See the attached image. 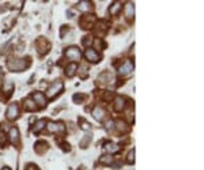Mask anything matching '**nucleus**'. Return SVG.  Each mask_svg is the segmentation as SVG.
I'll use <instances>...</instances> for the list:
<instances>
[{"mask_svg":"<svg viewBox=\"0 0 204 170\" xmlns=\"http://www.w3.org/2000/svg\"><path fill=\"white\" fill-rule=\"evenodd\" d=\"M61 90H63V82H60V80L53 82V83L49 86V88L46 90V95H48V98H53L54 95L59 94Z\"/></svg>","mask_w":204,"mask_h":170,"instance_id":"obj_1","label":"nucleus"},{"mask_svg":"<svg viewBox=\"0 0 204 170\" xmlns=\"http://www.w3.org/2000/svg\"><path fill=\"white\" fill-rule=\"evenodd\" d=\"M27 67L26 61L22 60V59H15V60H11L8 61V68L11 71H16V72H19V71H23L25 68Z\"/></svg>","mask_w":204,"mask_h":170,"instance_id":"obj_2","label":"nucleus"},{"mask_svg":"<svg viewBox=\"0 0 204 170\" xmlns=\"http://www.w3.org/2000/svg\"><path fill=\"white\" fill-rule=\"evenodd\" d=\"M66 56L68 57L70 60H72V61H78V60H80V50L78 49V48H68V49L66 50Z\"/></svg>","mask_w":204,"mask_h":170,"instance_id":"obj_3","label":"nucleus"},{"mask_svg":"<svg viewBox=\"0 0 204 170\" xmlns=\"http://www.w3.org/2000/svg\"><path fill=\"white\" fill-rule=\"evenodd\" d=\"M132 71H134V64H132L131 60H125L121 64V67L118 68V74L120 75H129Z\"/></svg>","mask_w":204,"mask_h":170,"instance_id":"obj_4","label":"nucleus"},{"mask_svg":"<svg viewBox=\"0 0 204 170\" xmlns=\"http://www.w3.org/2000/svg\"><path fill=\"white\" fill-rule=\"evenodd\" d=\"M19 116V108L16 104H11L7 109V118L8 120H15Z\"/></svg>","mask_w":204,"mask_h":170,"instance_id":"obj_5","label":"nucleus"},{"mask_svg":"<svg viewBox=\"0 0 204 170\" xmlns=\"http://www.w3.org/2000/svg\"><path fill=\"white\" fill-rule=\"evenodd\" d=\"M95 20H97L95 15H86L80 19V26L83 27V29H90V27L95 23Z\"/></svg>","mask_w":204,"mask_h":170,"instance_id":"obj_6","label":"nucleus"},{"mask_svg":"<svg viewBox=\"0 0 204 170\" xmlns=\"http://www.w3.org/2000/svg\"><path fill=\"white\" fill-rule=\"evenodd\" d=\"M84 56H86V59L88 61H91V63H97V61H100V54H98V52H97V50H94L93 48H88V49H86Z\"/></svg>","mask_w":204,"mask_h":170,"instance_id":"obj_7","label":"nucleus"},{"mask_svg":"<svg viewBox=\"0 0 204 170\" xmlns=\"http://www.w3.org/2000/svg\"><path fill=\"white\" fill-rule=\"evenodd\" d=\"M48 131L49 132H60L63 134L66 131V127H64L61 122H49L48 124Z\"/></svg>","mask_w":204,"mask_h":170,"instance_id":"obj_8","label":"nucleus"},{"mask_svg":"<svg viewBox=\"0 0 204 170\" xmlns=\"http://www.w3.org/2000/svg\"><path fill=\"white\" fill-rule=\"evenodd\" d=\"M33 101L34 104H38V106H45L46 104V100H45V95L42 93H40V91H37V93H33Z\"/></svg>","mask_w":204,"mask_h":170,"instance_id":"obj_9","label":"nucleus"},{"mask_svg":"<svg viewBox=\"0 0 204 170\" xmlns=\"http://www.w3.org/2000/svg\"><path fill=\"white\" fill-rule=\"evenodd\" d=\"M10 140H11L14 144H18L19 143V131L16 127H12L10 129Z\"/></svg>","mask_w":204,"mask_h":170,"instance_id":"obj_10","label":"nucleus"},{"mask_svg":"<svg viewBox=\"0 0 204 170\" xmlns=\"http://www.w3.org/2000/svg\"><path fill=\"white\" fill-rule=\"evenodd\" d=\"M125 108V100L122 97H116L114 98V110L121 112Z\"/></svg>","mask_w":204,"mask_h":170,"instance_id":"obj_11","label":"nucleus"},{"mask_svg":"<svg viewBox=\"0 0 204 170\" xmlns=\"http://www.w3.org/2000/svg\"><path fill=\"white\" fill-rule=\"evenodd\" d=\"M93 116H94V118L95 120H98V121H102L105 118V110L104 109H101L100 106H97L93 110Z\"/></svg>","mask_w":204,"mask_h":170,"instance_id":"obj_12","label":"nucleus"},{"mask_svg":"<svg viewBox=\"0 0 204 170\" xmlns=\"http://www.w3.org/2000/svg\"><path fill=\"white\" fill-rule=\"evenodd\" d=\"M98 80H101L102 83H110V82L113 80V75L110 72H104L98 76Z\"/></svg>","mask_w":204,"mask_h":170,"instance_id":"obj_13","label":"nucleus"},{"mask_svg":"<svg viewBox=\"0 0 204 170\" xmlns=\"http://www.w3.org/2000/svg\"><path fill=\"white\" fill-rule=\"evenodd\" d=\"M105 148H106V151L109 154H114V152L120 151V147H118L117 144H114V143H106V144H105Z\"/></svg>","mask_w":204,"mask_h":170,"instance_id":"obj_14","label":"nucleus"},{"mask_svg":"<svg viewBox=\"0 0 204 170\" xmlns=\"http://www.w3.org/2000/svg\"><path fill=\"white\" fill-rule=\"evenodd\" d=\"M100 162L102 165H112L113 163V156H112V154H105L100 158Z\"/></svg>","mask_w":204,"mask_h":170,"instance_id":"obj_15","label":"nucleus"},{"mask_svg":"<svg viewBox=\"0 0 204 170\" xmlns=\"http://www.w3.org/2000/svg\"><path fill=\"white\" fill-rule=\"evenodd\" d=\"M120 10H121V3L120 2H114L113 4L110 6V8H109V12H110L112 15H116V14H118Z\"/></svg>","mask_w":204,"mask_h":170,"instance_id":"obj_16","label":"nucleus"},{"mask_svg":"<svg viewBox=\"0 0 204 170\" xmlns=\"http://www.w3.org/2000/svg\"><path fill=\"white\" fill-rule=\"evenodd\" d=\"M45 125H46V120H45V118H41V120H38V121L36 122V127H34V134H38L41 129H44Z\"/></svg>","mask_w":204,"mask_h":170,"instance_id":"obj_17","label":"nucleus"},{"mask_svg":"<svg viewBox=\"0 0 204 170\" xmlns=\"http://www.w3.org/2000/svg\"><path fill=\"white\" fill-rule=\"evenodd\" d=\"M76 70H78V66L75 63H72V64H70V66L67 67V71H66V74H67V76H74L75 75V72H76Z\"/></svg>","mask_w":204,"mask_h":170,"instance_id":"obj_18","label":"nucleus"},{"mask_svg":"<svg viewBox=\"0 0 204 170\" xmlns=\"http://www.w3.org/2000/svg\"><path fill=\"white\" fill-rule=\"evenodd\" d=\"M25 108L27 109V110H36L37 105L34 104V101L32 100V98H26L25 100Z\"/></svg>","mask_w":204,"mask_h":170,"instance_id":"obj_19","label":"nucleus"},{"mask_svg":"<svg viewBox=\"0 0 204 170\" xmlns=\"http://www.w3.org/2000/svg\"><path fill=\"white\" fill-rule=\"evenodd\" d=\"M78 7H79L80 11H90V10H91V3L83 0V2H80L79 4H78Z\"/></svg>","mask_w":204,"mask_h":170,"instance_id":"obj_20","label":"nucleus"},{"mask_svg":"<svg viewBox=\"0 0 204 170\" xmlns=\"http://www.w3.org/2000/svg\"><path fill=\"white\" fill-rule=\"evenodd\" d=\"M114 124H116V128H117L120 132H127L128 131V127H127V124H125L124 121L118 120V121H114Z\"/></svg>","mask_w":204,"mask_h":170,"instance_id":"obj_21","label":"nucleus"},{"mask_svg":"<svg viewBox=\"0 0 204 170\" xmlns=\"http://www.w3.org/2000/svg\"><path fill=\"white\" fill-rule=\"evenodd\" d=\"M125 10H127V18H132L135 14V7L132 3H128L127 6H125Z\"/></svg>","mask_w":204,"mask_h":170,"instance_id":"obj_22","label":"nucleus"},{"mask_svg":"<svg viewBox=\"0 0 204 170\" xmlns=\"http://www.w3.org/2000/svg\"><path fill=\"white\" fill-rule=\"evenodd\" d=\"M127 162H128V163H134V162H135V148H134V150H131V151L128 152Z\"/></svg>","mask_w":204,"mask_h":170,"instance_id":"obj_23","label":"nucleus"},{"mask_svg":"<svg viewBox=\"0 0 204 170\" xmlns=\"http://www.w3.org/2000/svg\"><path fill=\"white\" fill-rule=\"evenodd\" d=\"M12 88H14V84H12V83H10V82H7V83L3 84V90H4L7 94H10V93H11V90H12Z\"/></svg>","mask_w":204,"mask_h":170,"instance_id":"obj_24","label":"nucleus"},{"mask_svg":"<svg viewBox=\"0 0 204 170\" xmlns=\"http://www.w3.org/2000/svg\"><path fill=\"white\" fill-rule=\"evenodd\" d=\"M91 140V136H86V138H84L83 139V140H82L80 142V147H83V148H86V144H87V143L88 142H90Z\"/></svg>","mask_w":204,"mask_h":170,"instance_id":"obj_25","label":"nucleus"},{"mask_svg":"<svg viewBox=\"0 0 204 170\" xmlns=\"http://www.w3.org/2000/svg\"><path fill=\"white\" fill-rule=\"evenodd\" d=\"M91 44H93V38H91V37H84L83 45L84 46H88V45H91Z\"/></svg>","mask_w":204,"mask_h":170,"instance_id":"obj_26","label":"nucleus"},{"mask_svg":"<svg viewBox=\"0 0 204 170\" xmlns=\"http://www.w3.org/2000/svg\"><path fill=\"white\" fill-rule=\"evenodd\" d=\"M113 128H114V121L113 120H109L106 122V129H108V131H110V129H113Z\"/></svg>","mask_w":204,"mask_h":170,"instance_id":"obj_27","label":"nucleus"},{"mask_svg":"<svg viewBox=\"0 0 204 170\" xmlns=\"http://www.w3.org/2000/svg\"><path fill=\"white\" fill-rule=\"evenodd\" d=\"M2 170H11V169H10V168H7V166H6V168H3Z\"/></svg>","mask_w":204,"mask_h":170,"instance_id":"obj_28","label":"nucleus"}]
</instances>
